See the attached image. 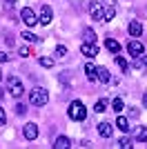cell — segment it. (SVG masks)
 <instances>
[{
    "label": "cell",
    "mask_w": 147,
    "mask_h": 149,
    "mask_svg": "<svg viewBox=\"0 0 147 149\" xmlns=\"http://www.w3.org/2000/svg\"><path fill=\"white\" fill-rule=\"evenodd\" d=\"M47 100H49L47 89L36 87V89H31V91H29V102H31L34 107H43V105H47Z\"/></svg>",
    "instance_id": "cell-1"
},
{
    "label": "cell",
    "mask_w": 147,
    "mask_h": 149,
    "mask_svg": "<svg viewBox=\"0 0 147 149\" xmlns=\"http://www.w3.org/2000/svg\"><path fill=\"white\" fill-rule=\"evenodd\" d=\"M69 118L71 120H85L87 118V109H85V105L80 102V100H74L71 105H69Z\"/></svg>",
    "instance_id": "cell-2"
},
{
    "label": "cell",
    "mask_w": 147,
    "mask_h": 149,
    "mask_svg": "<svg viewBox=\"0 0 147 149\" xmlns=\"http://www.w3.org/2000/svg\"><path fill=\"white\" fill-rule=\"evenodd\" d=\"M7 91L11 93L13 98H20V96H22V82H20V78L18 76H9V78H7Z\"/></svg>",
    "instance_id": "cell-3"
},
{
    "label": "cell",
    "mask_w": 147,
    "mask_h": 149,
    "mask_svg": "<svg viewBox=\"0 0 147 149\" xmlns=\"http://www.w3.org/2000/svg\"><path fill=\"white\" fill-rule=\"evenodd\" d=\"M20 18H22V22L27 27H36L38 25V13L31 9V7H22L20 9Z\"/></svg>",
    "instance_id": "cell-4"
},
{
    "label": "cell",
    "mask_w": 147,
    "mask_h": 149,
    "mask_svg": "<svg viewBox=\"0 0 147 149\" xmlns=\"http://www.w3.org/2000/svg\"><path fill=\"white\" fill-rule=\"evenodd\" d=\"M51 20H54V11H51V7H49V5H43V7H40L38 22H40V25H49Z\"/></svg>",
    "instance_id": "cell-5"
},
{
    "label": "cell",
    "mask_w": 147,
    "mask_h": 149,
    "mask_svg": "<svg viewBox=\"0 0 147 149\" xmlns=\"http://www.w3.org/2000/svg\"><path fill=\"white\" fill-rule=\"evenodd\" d=\"M127 51L132 54V56H143V54H145V47H143L141 40H129L127 42Z\"/></svg>",
    "instance_id": "cell-6"
},
{
    "label": "cell",
    "mask_w": 147,
    "mask_h": 149,
    "mask_svg": "<svg viewBox=\"0 0 147 149\" xmlns=\"http://www.w3.org/2000/svg\"><path fill=\"white\" fill-rule=\"evenodd\" d=\"M22 136L27 138V140H36V138H38V127L34 123H27L22 127Z\"/></svg>",
    "instance_id": "cell-7"
},
{
    "label": "cell",
    "mask_w": 147,
    "mask_h": 149,
    "mask_svg": "<svg viewBox=\"0 0 147 149\" xmlns=\"http://www.w3.org/2000/svg\"><path fill=\"white\" fill-rule=\"evenodd\" d=\"M80 51H83V56H87V58L98 56V47H96V42H83Z\"/></svg>",
    "instance_id": "cell-8"
},
{
    "label": "cell",
    "mask_w": 147,
    "mask_h": 149,
    "mask_svg": "<svg viewBox=\"0 0 147 149\" xmlns=\"http://www.w3.org/2000/svg\"><path fill=\"white\" fill-rule=\"evenodd\" d=\"M98 134L103 138H111V134H114V125L111 123H100L98 125Z\"/></svg>",
    "instance_id": "cell-9"
},
{
    "label": "cell",
    "mask_w": 147,
    "mask_h": 149,
    "mask_svg": "<svg viewBox=\"0 0 147 149\" xmlns=\"http://www.w3.org/2000/svg\"><path fill=\"white\" fill-rule=\"evenodd\" d=\"M103 5H98V2H94L92 7H89V13H92V20H100L103 22Z\"/></svg>",
    "instance_id": "cell-10"
},
{
    "label": "cell",
    "mask_w": 147,
    "mask_h": 149,
    "mask_svg": "<svg viewBox=\"0 0 147 149\" xmlns=\"http://www.w3.org/2000/svg\"><path fill=\"white\" fill-rule=\"evenodd\" d=\"M129 33H132L134 38H138V36L143 33V25H141V20H132V22H129Z\"/></svg>",
    "instance_id": "cell-11"
},
{
    "label": "cell",
    "mask_w": 147,
    "mask_h": 149,
    "mask_svg": "<svg viewBox=\"0 0 147 149\" xmlns=\"http://www.w3.org/2000/svg\"><path fill=\"white\" fill-rule=\"evenodd\" d=\"M98 67H94L92 62L89 65H85V74H87V80H92V82H96L98 80V71H96Z\"/></svg>",
    "instance_id": "cell-12"
},
{
    "label": "cell",
    "mask_w": 147,
    "mask_h": 149,
    "mask_svg": "<svg viewBox=\"0 0 147 149\" xmlns=\"http://www.w3.org/2000/svg\"><path fill=\"white\" fill-rule=\"evenodd\" d=\"M54 147L56 149H69V147H71V140H69L67 136H58V138H56V143H54Z\"/></svg>",
    "instance_id": "cell-13"
},
{
    "label": "cell",
    "mask_w": 147,
    "mask_h": 149,
    "mask_svg": "<svg viewBox=\"0 0 147 149\" xmlns=\"http://www.w3.org/2000/svg\"><path fill=\"white\" fill-rule=\"evenodd\" d=\"M98 80L100 82H111V74H109V69L107 67H98Z\"/></svg>",
    "instance_id": "cell-14"
},
{
    "label": "cell",
    "mask_w": 147,
    "mask_h": 149,
    "mask_svg": "<svg viewBox=\"0 0 147 149\" xmlns=\"http://www.w3.org/2000/svg\"><path fill=\"white\" fill-rule=\"evenodd\" d=\"M105 47H107L111 54H118V51H120V45H118L114 38H107V40H105Z\"/></svg>",
    "instance_id": "cell-15"
},
{
    "label": "cell",
    "mask_w": 147,
    "mask_h": 149,
    "mask_svg": "<svg viewBox=\"0 0 147 149\" xmlns=\"http://www.w3.org/2000/svg\"><path fill=\"white\" fill-rule=\"evenodd\" d=\"M116 127H118L120 131H125V134H127V131H129V120L125 118V116H118V118H116Z\"/></svg>",
    "instance_id": "cell-16"
},
{
    "label": "cell",
    "mask_w": 147,
    "mask_h": 149,
    "mask_svg": "<svg viewBox=\"0 0 147 149\" xmlns=\"http://www.w3.org/2000/svg\"><path fill=\"white\" fill-rule=\"evenodd\" d=\"M114 16H116V7L107 5V7H105V11H103V20H111Z\"/></svg>",
    "instance_id": "cell-17"
},
{
    "label": "cell",
    "mask_w": 147,
    "mask_h": 149,
    "mask_svg": "<svg viewBox=\"0 0 147 149\" xmlns=\"http://www.w3.org/2000/svg\"><path fill=\"white\" fill-rule=\"evenodd\" d=\"M136 140L138 143H147V127H138L136 129Z\"/></svg>",
    "instance_id": "cell-18"
},
{
    "label": "cell",
    "mask_w": 147,
    "mask_h": 149,
    "mask_svg": "<svg viewBox=\"0 0 147 149\" xmlns=\"http://www.w3.org/2000/svg\"><path fill=\"white\" fill-rule=\"evenodd\" d=\"M83 38H85V42H96V33L92 29H85L83 31Z\"/></svg>",
    "instance_id": "cell-19"
},
{
    "label": "cell",
    "mask_w": 147,
    "mask_h": 149,
    "mask_svg": "<svg viewBox=\"0 0 147 149\" xmlns=\"http://www.w3.org/2000/svg\"><path fill=\"white\" fill-rule=\"evenodd\" d=\"M54 56L56 58H65V56H67V47H65V45H58L56 51H54Z\"/></svg>",
    "instance_id": "cell-20"
},
{
    "label": "cell",
    "mask_w": 147,
    "mask_h": 149,
    "mask_svg": "<svg viewBox=\"0 0 147 149\" xmlns=\"http://www.w3.org/2000/svg\"><path fill=\"white\" fill-rule=\"evenodd\" d=\"M20 38H24L27 42H40V38H38V36H34L31 31H24V33H22V36H20Z\"/></svg>",
    "instance_id": "cell-21"
},
{
    "label": "cell",
    "mask_w": 147,
    "mask_h": 149,
    "mask_svg": "<svg viewBox=\"0 0 147 149\" xmlns=\"http://www.w3.org/2000/svg\"><path fill=\"white\" fill-rule=\"evenodd\" d=\"M111 107H114V111H123V109H125V102H123L120 98H114L111 100Z\"/></svg>",
    "instance_id": "cell-22"
},
{
    "label": "cell",
    "mask_w": 147,
    "mask_h": 149,
    "mask_svg": "<svg viewBox=\"0 0 147 149\" xmlns=\"http://www.w3.org/2000/svg\"><path fill=\"white\" fill-rule=\"evenodd\" d=\"M116 65H118V67L123 69V71H127V69H129V62L125 60L123 56H116Z\"/></svg>",
    "instance_id": "cell-23"
},
{
    "label": "cell",
    "mask_w": 147,
    "mask_h": 149,
    "mask_svg": "<svg viewBox=\"0 0 147 149\" xmlns=\"http://www.w3.org/2000/svg\"><path fill=\"white\" fill-rule=\"evenodd\" d=\"M94 109H96L98 113H103V111H107V100H98L96 105H94Z\"/></svg>",
    "instance_id": "cell-24"
},
{
    "label": "cell",
    "mask_w": 147,
    "mask_h": 149,
    "mask_svg": "<svg viewBox=\"0 0 147 149\" xmlns=\"http://www.w3.org/2000/svg\"><path fill=\"white\" fill-rule=\"evenodd\" d=\"M40 65H43V67H54V58L43 56V58H40Z\"/></svg>",
    "instance_id": "cell-25"
},
{
    "label": "cell",
    "mask_w": 147,
    "mask_h": 149,
    "mask_svg": "<svg viewBox=\"0 0 147 149\" xmlns=\"http://www.w3.org/2000/svg\"><path fill=\"white\" fill-rule=\"evenodd\" d=\"M118 147H123V149H129V147H132L129 138H120V140H118Z\"/></svg>",
    "instance_id": "cell-26"
},
{
    "label": "cell",
    "mask_w": 147,
    "mask_h": 149,
    "mask_svg": "<svg viewBox=\"0 0 147 149\" xmlns=\"http://www.w3.org/2000/svg\"><path fill=\"white\" fill-rule=\"evenodd\" d=\"M16 113H18V116H24V113H27V107H24L22 102H18V105H16Z\"/></svg>",
    "instance_id": "cell-27"
},
{
    "label": "cell",
    "mask_w": 147,
    "mask_h": 149,
    "mask_svg": "<svg viewBox=\"0 0 147 149\" xmlns=\"http://www.w3.org/2000/svg\"><path fill=\"white\" fill-rule=\"evenodd\" d=\"M20 56H22V58L31 56V51H29V47H20Z\"/></svg>",
    "instance_id": "cell-28"
},
{
    "label": "cell",
    "mask_w": 147,
    "mask_h": 149,
    "mask_svg": "<svg viewBox=\"0 0 147 149\" xmlns=\"http://www.w3.org/2000/svg\"><path fill=\"white\" fill-rule=\"evenodd\" d=\"M7 123V116H5V109H2V107H0V127H2V125Z\"/></svg>",
    "instance_id": "cell-29"
},
{
    "label": "cell",
    "mask_w": 147,
    "mask_h": 149,
    "mask_svg": "<svg viewBox=\"0 0 147 149\" xmlns=\"http://www.w3.org/2000/svg\"><path fill=\"white\" fill-rule=\"evenodd\" d=\"M129 116H132V118H138V116H141V111H138V109H134V107H132V109H129Z\"/></svg>",
    "instance_id": "cell-30"
},
{
    "label": "cell",
    "mask_w": 147,
    "mask_h": 149,
    "mask_svg": "<svg viewBox=\"0 0 147 149\" xmlns=\"http://www.w3.org/2000/svg\"><path fill=\"white\" fill-rule=\"evenodd\" d=\"M9 60V56H7V54H0V62H7Z\"/></svg>",
    "instance_id": "cell-31"
},
{
    "label": "cell",
    "mask_w": 147,
    "mask_h": 149,
    "mask_svg": "<svg viewBox=\"0 0 147 149\" xmlns=\"http://www.w3.org/2000/svg\"><path fill=\"white\" fill-rule=\"evenodd\" d=\"M143 105H145V109H147V91L143 93Z\"/></svg>",
    "instance_id": "cell-32"
},
{
    "label": "cell",
    "mask_w": 147,
    "mask_h": 149,
    "mask_svg": "<svg viewBox=\"0 0 147 149\" xmlns=\"http://www.w3.org/2000/svg\"><path fill=\"white\" fill-rule=\"evenodd\" d=\"M2 2H7V5L11 7V5H13V2H16V0H2Z\"/></svg>",
    "instance_id": "cell-33"
},
{
    "label": "cell",
    "mask_w": 147,
    "mask_h": 149,
    "mask_svg": "<svg viewBox=\"0 0 147 149\" xmlns=\"http://www.w3.org/2000/svg\"><path fill=\"white\" fill-rule=\"evenodd\" d=\"M105 2H107V5H111V2H114V0H105Z\"/></svg>",
    "instance_id": "cell-34"
},
{
    "label": "cell",
    "mask_w": 147,
    "mask_h": 149,
    "mask_svg": "<svg viewBox=\"0 0 147 149\" xmlns=\"http://www.w3.org/2000/svg\"><path fill=\"white\" fill-rule=\"evenodd\" d=\"M143 60H145V67H147V56H145V58H143Z\"/></svg>",
    "instance_id": "cell-35"
},
{
    "label": "cell",
    "mask_w": 147,
    "mask_h": 149,
    "mask_svg": "<svg viewBox=\"0 0 147 149\" xmlns=\"http://www.w3.org/2000/svg\"><path fill=\"white\" fill-rule=\"evenodd\" d=\"M0 80H2V69H0Z\"/></svg>",
    "instance_id": "cell-36"
}]
</instances>
